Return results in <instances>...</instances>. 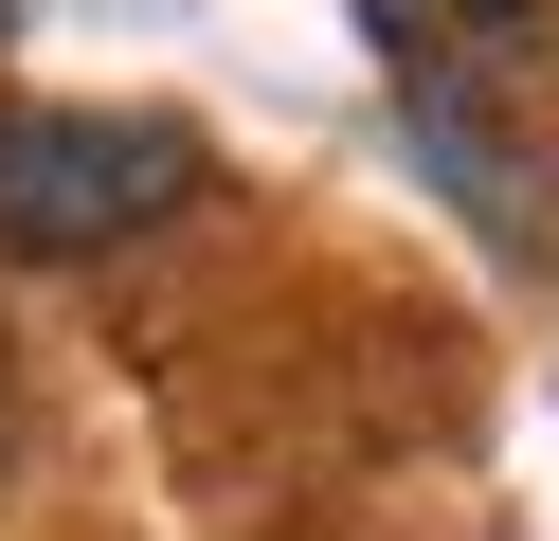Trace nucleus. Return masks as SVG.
<instances>
[{"instance_id":"7ed1b4c3","label":"nucleus","mask_w":559,"mask_h":541,"mask_svg":"<svg viewBox=\"0 0 559 541\" xmlns=\"http://www.w3.org/2000/svg\"><path fill=\"white\" fill-rule=\"evenodd\" d=\"M0 469H19V361H0Z\"/></svg>"},{"instance_id":"20e7f679","label":"nucleus","mask_w":559,"mask_h":541,"mask_svg":"<svg viewBox=\"0 0 559 541\" xmlns=\"http://www.w3.org/2000/svg\"><path fill=\"white\" fill-rule=\"evenodd\" d=\"M0 19H19V0H0Z\"/></svg>"},{"instance_id":"f03ea898","label":"nucleus","mask_w":559,"mask_h":541,"mask_svg":"<svg viewBox=\"0 0 559 541\" xmlns=\"http://www.w3.org/2000/svg\"><path fill=\"white\" fill-rule=\"evenodd\" d=\"M361 19L397 36V72H415V91H451L487 36H523V0H361Z\"/></svg>"},{"instance_id":"f257e3e1","label":"nucleus","mask_w":559,"mask_h":541,"mask_svg":"<svg viewBox=\"0 0 559 541\" xmlns=\"http://www.w3.org/2000/svg\"><path fill=\"white\" fill-rule=\"evenodd\" d=\"M199 127L163 108H0V252H127L199 199Z\"/></svg>"}]
</instances>
